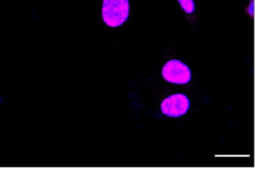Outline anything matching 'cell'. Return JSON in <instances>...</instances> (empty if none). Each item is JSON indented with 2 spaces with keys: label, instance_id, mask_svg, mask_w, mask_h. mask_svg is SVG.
<instances>
[{
  "label": "cell",
  "instance_id": "cell-1",
  "mask_svg": "<svg viewBox=\"0 0 255 169\" xmlns=\"http://www.w3.org/2000/svg\"><path fill=\"white\" fill-rule=\"evenodd\" d=\"M129 15L128 0H103L102 17L110 27L123 25Z\"/></svg>",
  "mask_w": 255,
  "mask_h": 169
},
{
  "label": "cell",
  "instance_id": "cell-2",
  "mask_svg": "<svg viewBox=\"0 0 255 169\" xmlns=\"http://www.w3.org/2000/svg\"><path fill=\"white\" fill-rule=\"evenodd\" d=\"M162 77L169 83L183 84L191 80V72L182 62L170 60L162 68Z\"/></svg>",
  "mask_w": 255,
  "mask_h": 169
},
{
  "label": "cell",
  "instance_id": "cell-4",
  "mask_svg": "<svg viewBox=\"0 0 255 169\" xmlns=\"http://www.w3.org/2000/svg\"><path fill=\"white\" fill-rule=\"evenodd\" d=\"M181 8L186 12V13H192L194 12L195 9V5H194V1L193 0H178Z\"/></svg>",
  "mask_w": 255,
  "mask_h": 169
},
{
  "label": "cell",
  "instance_id": "cell-3",
  "mask_svg": "<svg viewBox=\"0 0 255 169\" xmlns=\"http://www.w3.org/2000/svg\"><path fill=\"white\" fill-rule=\"evenodd\" d=\"M190 102L187 96L183 93H175L161 102V112L170 117H178L185 114L189 108Z\"/></svg>",
  "mask_w": 255,
  "mask_h": 169
}]
</instances>
